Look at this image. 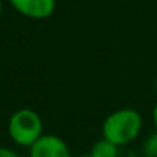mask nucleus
Wrapping results in <instances>:
<instances>
[{"instance_id":"1","label":"nucleus","mask_w":157,"mask_h":157,"mask_svg":"<svg viewBox=\"0 0 157 157\" xmlns=\"http://www.w3.org/2000/svg\"><path fill=\"white\" fill-rule=\"evenodd\" d=\"M142 116L131 108H122L111 113L102 125V134L117 146L132 142L142 129Z\"/></svg>"},{"instance_id":"2","label":"nucleus","mask_w":157,"mask_h":157,"mask_svg":"<svg viewBox=\"0 0 157 157\" xmlns=\"http://www.w3.org/2000/svg\"><path fill=\"white\" fill-rule=\"evenodd\" d=\"M43 131V123L40 116L29 108L17 109L8 122L10 137L20 146H31Z\"/></svg>"},{"instance_id":"3","label":"nucleus","mask_w":157,"mask_h":157,"mask_svg":"<svg viewBox=\"0 0 157 157\" xmlns=\"http://www.w3.org/2000/svg\"><path fill=\"white\" fill-rule=\"evenodd\" d=\"M29 157H71V151L60 137L42 134L29 146Z\"/></svg>"},{"instance_id":"4","label":"nucleus","mask_w":157,"mask_h":157,"mask_svg":"<svg viewBox=\"0 0 157 157\" xmlns=\"http://www.w3.org/2000/svg\"><path fill=\"white\" fill-rule=\"evenodd\" d=\"M13 8L29 19H46L56 11V0H10Z\"/></svg>"},{"instance_id":"5","label":"nucleus","mask_w":157,"mask_h":157,"mask_svg":"<svg viewBox=\"0 0 157 157\" xmlns=\"http://www.w3.org/2000/svg\"><path fill=\"white\" fill-rule=\"evenodd\" d=\"M117 145L109 142L108 139H102L96 142L91 148V157H117Z\"/></svg>"},{"instance_id":"6","label":"nucleus","mask_w":157,"mask_h":157,"mask_svg":"<svg viewBox=\"0 0 157 157\" xmlns=\"http://www.w3.org/2000/svg\"><path fill=\"white\" fill-rule=\"evenodd\" d=\"M142 149H143V157H157V131L145 140Z\"/></svg>"},{"instance_id":"7","label":"nucleus","mask_w":157,"mask_h":157,"mask_svg":"<svg viewBox=\"0 0 157 157\" xmlns=\"http://www.w3.org/2000/svg\"><path fill=\"white\" fill-rule=\"evenodd\" d=\"M0 157H20L16 151L10 149V148H3L0 146Z\"/></svg>"},{"instance_id":"8","label":"nucleus","mask_w":157,"mask_h":157,"mask_svg":"<svg viewBox=\"0 0 157 157\" xmlns=\"http://www.w3.org/2000/svg\"><path fill=\"white\" fill-rule=\"evenodd\" d=\"M152 120H154V126H155V131H157V103H155L154 111H152Z\"/></svg>"},{"instance_id":"9","label":"nucleus","mask_w":157,"mask_h":157,"mask_svg":"<svg viewBox=\"0 0 157 157\" xmlns=\"http://www.w3.org/2000/svg\"><path fill=\"white\" fill-rule=\"evenodd\" d=\"M2 11H3V3H2V0H0V16H2Z\"/></svg>"},{"instance_id":"10","label":"nucleus","mask_w":157,"mask_h":157,"mask_svg":"<svg viewBox=\"0 0 157 157\" xmlns=\"http://www.w3.org/2000/svg\"><path fill=\"white\" fill-rule=\"evenodd\" d=\"M80 157H91V155H80Z\"/></svg>"}]
</instances>
